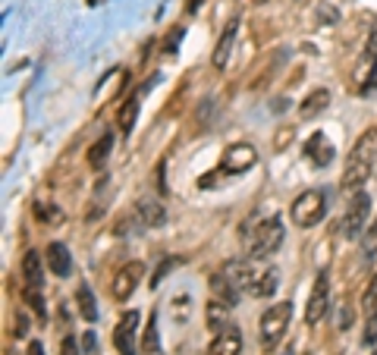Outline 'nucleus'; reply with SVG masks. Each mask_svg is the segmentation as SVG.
<instances>
[{
	"mask_svg": "<svg viewBox=\"0 0 377 355\" xmlns=\"http://www.w3.org/2000/svg\"><path fill=\"white\" fill-rule=\"evenodd\" d=\"M368 214H371V195L364 189L352 192L349 204H346L343 217H339V233H343L346 239L362 236L364 229H368Z\"/></svg>",
	"mask_w": 377,
	"mask_h": 355,
	"instance_id": "7ed1b4c3",
	"label": "nucleus"
},
{
	"mask_svg": "<svg viewBox=\"0 0 377 355\" xmlns=\"http://www.w3.org/2000/svg\"><path fill=\"white\" fill-rule=\"evenodd\" d=\"M362 342H364V346H374V342H377V315H368V324H364Z\"/></svg>",
	"mask_w": 377,
	"mask_h": 355,
	"instance_id": "cd10ccee",
	"label": "nucleus"
},
{
	"mask_svg": "<svg viewBox=\"0 0 377 355\" xmlns=\"http://www.w3.org/2000/svg\"><path fill=\"white\" fill-rule=\"evenodd\" d=\"M318 16H320V22H324V26H333V22H339V10H333L330 3H320V7H318Z\"/></svg>",
	"mask_w": 377,
	"mask_h": 355,
	"instance_id": "c85d7f7f",
	"label": "nucleus"
},
{
	"mask_svg": "<svg viewBox=\"0 0 377 355\" xmlns=\"http://www.w3.org/2000/svg\"><path fill=\"white\" fill-rule=\"evenodd\" d=\"M368 51H371V54H374V57H377V26H374V32H371V41H368Z\"/></svg>",
	"mask_w": 377,
	"mask_h": 355,
	"instance_id": "f704fd0d",
	"label": "nucleus"
},
{
	"mask_svg": "<svg viewBox=\"0 0 377 355\" xmlns=\"http://www.w3.org/2000/svg\"><path fill=\"white\" fill-rule=\"evenodd\" d=\"M138 355H161V340H157V317H148V327L142 333V346H138Z\"/></svg>",
	"mask_w": 377,
	"mask_h": 355,
	"instance_id": "412c9836",
	"label": "nucleus"
},
{
	"mask_svg": "<svg viewBox=\"0 0 377 355\" xmlns=\"http://www.w3.org/2000/svg\"><path fill=\"white\" fill-rule=\"evenodd\" d=\"M29 355H44V346L41 342H29Z\"/></svg>",
	"mask_w": 377,
	"mask_h": 355,
	"instance_id": "c9c22d12",
	"label": "nucleus"
},
{
	"mask_svg": "<svg viewBox=\"0 0 377 355\" xmlns=\"http://www.w3.org/2000/svg\"><path fill=\"white\" fill-rule=\"evenodd\" d=\"M283 236H286V229H283L280 217H267V220H261L255 227V233H251V255H255V258H267V255H274L276 248L283 246Z\"/></svg>",
	"mask_w": 377,
	"mask_h": 355,
	"instance_id": "39448f33",
	"label": "nucleus"
},
{
	"mask_svg": "<svg viewBox=\"0 0 377 355\" xmlns=\"http://www.w3.org/2000/svg\"><path fill=\"white\" fill-rule=\"evenodd\" d=\"M276 286H280V271H276V267H267V271L255 273V283H251L249 292L258 299H270L276 292Z\"/></svg>",
	"mask_w": 377,
	"mask_h": 355,
	"instance_id": "dca6fc26",
	"label": "nucleus"
},
{
	"mask_svg": "<svg viewBox=\"0 0 377 355\" xmlns=\"http://www.w3.org/2000/svg\"><path fill=\"white\" fill-rule=\"evenodd\" d=\"M324 214H327V195H324L320 189L302 192V195L293 202V208H289V217H293V223H295V227H302V229H308V227H314V223H320V220H324Z\"/></svg>",
	"mask_w": 377,
	"mask_h": 355,
	"instance_id": "20e7f679",
	"label": "nucleus"
},
{
	"mask_svg": "<svg viewBox=\"0 0 377 355\" xmlns=\"http://www.w3.org/2000/svg\"><path fill=\"white\" fill-rule=\"evenodd\" d=\"M75 302H79V311L85 321H98V305H94V296L88 286H79V292H75Z\"/></svg>",
	"mask_w": 377,
	"mask_h": 355,
	"instance_id": "5701e85b",
	"label": "nucleus"
},
{
	"mask_svg": "<svg viewBox=\"0 0 377 355\" xmlns=\"http://www.w3.org/2000/svg\"><path fill=\"white\" fill-rule=\"evenodd\" d=\"M142 277H145L142 261H129V264H123L117 271V277H113V283H110V296L117 299V302H126V299L135 292V286L142 283Z\"/></svg>",
	"mask_w": 377,
	"mask_h": 355,
	"instance_id": "423d86ee",
	"label": "nucleus"
},
{
	"mask_svg": "<svg viewBox=\"0 0 377 355\" xmlns=\"http://www.w3.org/2000/svg\"><path fill=\"white\" fill-rule=\"evenodd\" d=\"M110 151H113V135L107 133V135H101L91 148H88V164H91V167H104V160L110 158Z\"/></svg>",
	"mask_w": 377,
	"mask_h": 355,
	"instance_id": "4be33fe9",
	"label": "nucleus"
},
{
	"mask_svg": "<svg viewBox=\"0 0 377 355\" xmlns=\"http://www.w3.org/2000/svg\"><path fill=\"white\" fill-rule=\"evenodd\" d=\"M377 85V57H374V66H371V79L364 82V89H374Z\"/></svg>",
	"mask_w": 377,
	"mask_h": 355,
	"instance_id": "72a5a7b5",
	"label": "nucleus"
},
{
	"mask_svg": "<svg viewBox=\"0 0 377 355\" xmlns=\"http://www.w3.org/2000/svg\"><path fill=\"white\" fill-rule=\"evenodd\" d=\"M289 317H293V305L289 302H274L264 311L261 321H258V336H261L264 349L276 346V342L283 340V333H286V327H289Z\"/></svg>",
	"mask_w": 377,
	"mask_h": 355,
	"instance_id": "f03ea898",
	"label": "nucleus"
},
{
	"mask_svg": "<svg viewBox=\"0 0 377 355\" xmlns=\"http://www.w3.org/2000/svg\"><path fill=\"white\" fill-rule=\"evenodd\" d=\"M173 264H176V261H167V264H161V267H157V271H154V277H151V286H157V283H161V280L170 273V267H173Z\"/></svg>",
	"mask_w": 377,
	"mask_h": 355,
	"instance_id": "2f4dec72",
	"label": "nucleus"
},
{
	"mask_svg": "<svg viewBox=\"0 0 377 355\" xmlns=\"http://www.w3.org/2000/svg\"><path fill=\"white\" fill-rule=\"evenodd\" d=\"M283 355H293V352H283Z\"/></svg>",
	"mask_w": 377,
	"mask_h": 355,
	"instance_id": "4c0bfd02",
	"label": "nucleus"
},
{
	"mask_svg": "<svg viewBox=\"0 0 377 355\" xmlns=\"http://www.w3.org/2000/svg\"><path fill=\"white\" fill-rule=\"evenodd\" d=\"M94 342H98V340H94V333H91V330H88V333L82 336V349H85V352H91V349H94Z\"/></svg>",
	"mask_w": 377,
	"mask_h": 355,
	"instance_id": "473e14b6",
	"label": "nucleus"
},
{
	"mask_svg": "<svg viewBox=\"0 0 377 355\" xmlns=\"http://www.w3.org/2000/svg\"><path fill=\"white\" fill-rule=\"evenodd\" d=\"M327 305H330V280L327 273H318L311 286V296H308V305H305V324H318L324 317Z\"/></svg>",
	"mask_w": 377,
	"mask_h": 355,
	"instance_id": "0eeeda50",
	"label": "nucleus"
},
{
	"mask_svg": "<svg viewBox=\"0 0 377 355\" xmlns=\"http://www.w3.org/2000/svg\"><path fill=\"white\" fill-rule=\"evenodd\" d=\"M242 352V333H239V327H226L220 330L217 336H214V342L207 346V355H239Z\"/></svg>",
	"mask_w": 377,
	"mask_h": 355,
	"instance_id": "9b49d317",
	"label": "nucleus"
},
{
	"mask_svg": "<svg viewBox=\"0 0 377 355\" xmlns=\"http://www.w3.org/2000/svg\"><path fill=\"white\" fill-rule=\"evenodd\" d=\"M22 299H25V305L38 315V321H44V296H41V289H38V286H25Z\"/></svg>",
	"mask_w": 377,
	"mask_h": 355,
	"instance_id": "b1692460",
	"label": "nucleus"
},
{
	"mask_svg": "<svg viewBox=\"0 0 377 355\" xmlns=\"http://www.w3.org/2000/svg\"><path fill=\"white\" fill-rule=\"evenodd\" d=\"M327 104H330V91H327V89H314V91H308V98L302 101L299 114L308 120V116H314V114H320V110H327Z\"/></svg>",
	"mask_w": 377,
	"mask_h": 355,
	"instance_id": "6ab92c4d",
	"label": "nucleus"
},
{
	"mask_svg": "<svg viewBox=\"0 0 377 355\" xmlns=\"http://www.w3.org/2000/svg\"><path fill=\"white\" fill-rule=\"evenodd\" d=\"M362 255H364V261H371L377 255V220L368 223V229L362 233Z\"/></svg>",
	"mask_w": 377,
	"mask_h": 355,
	"instance_id": "393cba45",
	"label": "nucleus"
},
{
	"mask_svg": "<svg viewBox=\"0 0 377 355\" xmlns=\"http://www.w3.org/2000/svg\"><path fill=\"white\" fill-rule=\"evenodd\" d=\"M374 164H377V126L368 129V133L355 142V148H352L349 160H346V173H343V189L358 192L368 183L371 173H374Z\"/></svg>",
	"mask_w": 377,
	"mask_h": 355,
	"instance_id": "f257e3e1",
	"label": "nucleus"
},
{
	"mask_svg": "<svg viewBox=\"0 0 377 355\" xmlns=\"http://www.w3.org/2000/svg\"><path fill=\"white\" fill-rule=\"evenodd\" d=\"M258 160V151L251 145H245V142H239V145H230L223 151V160H220V170L223 173H245L251 170Z\"/></svg>",
	"mask_w": 377,
	"mask_h": 355,
	"instance_id": "6e6552de",
	"label": "nucleus"
},
{
	"mask_svg": "<svg viewBox=\"0 0 377 355\" xmlns=\"http://www.w3.org/2000/svg\"><path fill=\"white\" fill-rule=\"evenodd\" d=\"M364 315H377V273L371 277V283H368V289H364Z\"/></svg>",
	"mask_w": 377,
	"mask_h": 355,
	"instance_id": "bb28decb",
	"label": "nucleus"
},
{
	"mask_svg": "<svg viewBox=\"0 0 377 355\" xmlns=\"http://www.w3.org/2000/svg\"><path fill=\"white\" fill-rule=\"evenodd\" d=\"M47 267L54 277H69V271H73V255H69V248L63 246V242H50L47 246Z\"/></svg>",
	"mask_w": 377,
	"mask_h": 355,
	"instance_id": "4468645a",
	"label": "nucleus"
},
{
	"mask_svg": "<svg viewBox=\"0 0 377 355\" xmlns=\"http://www.w3.org/2000/svg\"><path fill=\"white\" fill-rule=\"evenodd\" d=\"M22 277H25V286H38V289H41V283H44V264H41V258H38L35 248H31V252H25V258H22Z\"/></svg>",
	"mask_w": 377,
	"mask_h": 355,
	"instance_id": "f3484780",
	"label": "nucleus"
},
{
	"mask_svg": "<svg viewBox=\"0 0 377 355\" xmlns=\"http://www.w3.org/2000/svg\"><path fill=\"white\" fill-rule=\"evenodd\" d=\"M305 158L311 160L314 167H327L333 160V145L324 133H314L311 139L305 142Z\"/></svg>",
	"mask_w": 377,
	"mask_h": 355,
	"instance_id": "f8f14e48",
	"label": "nucleus"
},
{
	"mask_svg": "<svg viewBox=\"0 0 377 355\" xmlns=\"http://www.w3.org/2000/svg\"><path fill=\"white\" fill-rule=\"evenodd\" d=\"M251 3H267V0H251Z\"/></svg>",
	"mask_w": 377,
	"mask_h": 355,
	"instance_id": "e433bc0d",
	"label": "nucleus"
},
{
	"mask_svg": "<svg viewBox=\"0 0 377 355\" xmlns=\"http://www.w3.org/2000/svg\"><path fill=\"white\" fill-rule=\"evenodd\" d=\"M13 336H16V340H25V336H29V317H25V311H19V315H16V327H13Z\"/></svg>",
	"mask_w": 377,
	"mask_h": 355,
	"instance_id": "7c9ffc66",
	"label": "nucleus"
},
{
	"mask_svg": "<svg viewBox=\"0 0 377 355\" xmlns=\"http://www.w3.org/2000/svg\"><path fill=\"white\" fill-rule=\"evenodd\" d=\"M60 355H79V340L73 333H66L60 340Z\"/></svg>",
	"mask_w": 377,
	"mask_h": 355,
	"instance_id": "c756f323",
	"label": "nucleus"
},
{
	"mask_svg": "<svg viewBox=\"0 0 377 355\" xmlns=\"http://www.w3.org/2000/svg\"><path fill=\"white\" fill-rule=\"evenodd\" d=\"M255 267L249 264V261H230V264L223 267V277L230 280L232 286H236L239 292H249L251 289V283H255Z\"/></svg>",
	"mask_w": 377,
	"mask_h": 355,
	"instance_id": "ddd939ff",
	"label": "nucleus"
},
{
	"mask_svg": "<svg viewBox=\"0 0 377 355\" xmlns=\"http://www.w3.org/2000/svg\"><path fill=\"white\" fill-rule=\"evenodd\" d=\"M35 217H41L44 223H60V220H63V211L54 208L50 202H38V204H35Z\"/></svg>",
	"mask_w": 377,
	"mask_h": 355,
	"instance_id": "a878e982",
	"label": "nucleus"
},
{
	"mask_svg": "<svg viewBox=\"0 0 377 355\" xmlns=\"http://www.w3.org/2000/svg\"><path fill=\"white\" fill-rule=\"evenodd\" d=\"M236 35H239V20H230L226 29L220 32V41H217L214 57H211V63L217 66V70H223V66L230 63V54H232V47H236Z\"/></svg>",
	"mask_w": 377,
	"mask_h": 355,
	"instance_id": "9d476101",
	"label": "nucleus"
},
{
	"mask_svg": "<svg viewBox=\"0 0 377 355\" xmlns=\"http://www.w3.org/2000/svg\"><path fill=\"white\" fill-rule=\"evenodd\" d=\"M374 355H377V352H374Z\"/></svg>",
	"mask_w": 377,
	"mask_h": 355,
	"instance_id": "58836bf2",
	"label": "nucleus"
},
{
	"mask_svg": "<svg viewBox=\"0 0 377 355\" xmlns=\"http://www.w3.org/2000/svg\"><path fill=\"white\" fill-rule=\"evenodd\" d=\"M135 120H138V95H132V98H126V104L119 107V114H117V126H119V133L129 135V133H132V126H135Z\"/></svg>",
	"mask_w": 377,
	"mask_h": 355,
	"instance_id": "aec40b11",
	"label": "nucleus"
},
{
	"mask_svg": "<svg viewBox=\"0 0 377 355\" xmlns=\"http://www.w3.org/2000/svg\"><path fill=\"white\" fill-rule=\"evenodd\" d=\"M230 308L232 305L220 302V299H211V305H207V327H211L214 333L230 327Z\"/></svg>",
	"mask_w": 377,
	"mask_h": 355,
	"instance_id": "a211bd4d",
	"label": "nucleus"
},
{
	"mask_svg": "<svg viewBox=\"0 0 377 355\" xmlns=\"http://www.w3.org/2000/svg\"><path fill=\"white\" fill-rule=\"evenodd\" d=\"M135 211H138V220H142L145 227H151V229H157V227L167 223V211H163V204L154 202V198H142Z\"/></svg>",
	"mask_w": 377,
	"mask_h": 355,
	"instance_id": "2eb2a0df",
	"label": "nucleus"
},
{
	"mask_svg": "<svg viewBox=\"0 0 377 355\" xmlns=\"http://www.w3.org/2000/svg\"><path fill=\"white\" fill-rule=\"evenodd\" d=\"M135 330H138V311H126L117 324V333H113V342H117L119 355H135Z\"/></svg>",
	"mask_w": 377,
	"mask_h": 355,
	"instance_id": "1a4fd4ad",
	"label": "nucleus"
}]
</instances>
